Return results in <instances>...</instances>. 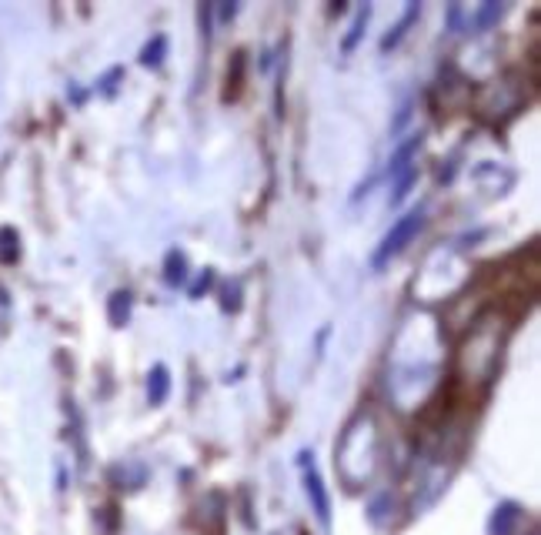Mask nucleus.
Instances as JSON below:
<instances>
[{"instance_id": "1", "label": "nucleus", "mask_w": 541, "mask_h": 535, "mask_svg": "<svg viewBox=\"0 0 541 535\" xmlns=\"http://www.w3.org/2000/svg\"><path fill=\"white\" fill-rule=\"evenodd\" d=\"M421 225H425V208H411V211L405 214V218H401L398 225L385 235V241H381V248L375 251V258H371V268H375V271H378V268H385L391 258L401 255L408 241L418 235V228H421Z\"/></svg>"}, {"instance_id": "7", "label": "nucleus", "mask_w": 541, "mask_h": 535, "mask_svg": "<svg viewBox=\"0 0 541 535\" xmlns=\"http://www.w3.org/2000/svg\"><path fill=\"white\" fill-rule=\"evenodd\" d=\"M121 308H124V315H127V308H131V295H127V291H117L114 301H111V321H114V325H121Z\"/></svg>"}, {"instance_id": "4", "label": "nucleus", "mask_w": 541, "mask_h": 535, "mask_svg": "<svg viewBox=\"0 0 541 535\" xmlns=\"http://www.w3.org/2000/svg\"><path fill=\"white\" fill-rule=\"evenodd\" d=\"M164 395H167V368L164 365H157L154 368V375H151V402H164Z\"/></svg>"}, {"instance_id": "6", "label": "nucleus", "mask_w": 541, "mask_h": 535, "mask_svg": "<svg viewBox=\"0 0 541 535\" xmlns=\"http://www.w3.org/2000/svg\"><path fill=\"white\" fill-rule=\"evenodd\" d=\"M17 235L14 231H0V258L4 261H14L17 258Z\"/></svg>"}, {"instance_id": "5", "label": "nucleus", "mask_w": 541, "mask_h": 535, "mask_svg": "<svg viewBox=\"0 0 541 535\" xmlns=\"http://www.w3.org/2000/svg\"><path fill=\"white\" fill-rule=\"evenodd\" d=\"M164 47H167V41H164V37H154V44H147V47H144V54H141V64H147V67H157V64H161V54H164Z\"/></svg>"}, {"instance_id": "8", "label": "nucleus", "mask_w": 541, "mask_h": 535, "mask_svg": "<svg viewBox=\"0 0 541 535\" xmlns=\"http://www.w3.org/2000/svg\"><path fill=\"white\" fill-rule=\"evenodd\" d=\"M365 24H368V7L365 11L358 14V21H354V27H351V34H348V41H344V51H351L354 44H358V37H361V31H365Z\"/></svg>"}, {"instance_id": "3", "label": "nucleus", "mask_w": 541, "mask_h": 535, "mask_svg": "<svg viewBox=\"0 0 541 535\" xmlns=\"http://www.w3.org/2000/svg\"><path fill=\"white\" fill-rule=\"evenodd\" d=\"M421 148V134L418 138H411L405 148H398L395 154V161H391V174H401V171H408V161H411V154H415Z\"/></svg>"}, {"instance_id": "2", "label": "nucleus", "mask_w": 541, "mask_h": 535, "mask_svg": "<svg viewBox=\"0 0 541 535\" xmlns=\"http://www.w3.org/2000/svg\"><path fill=\"white\" fill-rule=\"evenodd\" d=\"M418 14H421V7H418V4H411L408 11H405V17H401V21H398L395 31H391V34L385 37V41H381V51H391V47H398V44H401V37L408 34V27L418 21Z\"/></svg>"}, {"instance_id": "9", "label": "nucleus", "mask_w": 541, "mask_h": 535, "mask_svg": "<svg viewBox=\"0 0 541 535\" xmlns=\"http://www.w3.org/2000/svg\"><path fill=\"white\" fill-rule=\"evenodd\" d=\"M501 11H505V7H498V4H488L485 11L478 14V24H475V27H485V24H491V21H498V17H501Z\"/></svg>"}]
</instances>
